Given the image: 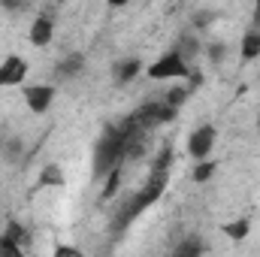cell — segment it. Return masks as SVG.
I'll return each instance as SVG.
<instances>
[{
  "instance_id": "cell-1",
  "label": "cell",
  "mask_w": 260,
  "mask_h": 257,
  "mask_svg": "<svg viewBox=\"0 0 260 257\" xmlns=\"http://www.w3.org/2000/svg\"><path fill=\"white\" fill-rule=\"evenodd\" d=\"M148 73V79H154V82H167V79H188L191 76V64H185L182 61V55L176 52V49H170V52H164L154 64L145 70Z\"/></svg>"
},
{
  "instance_id": "cell-2",
  "label": "cell",
  "mask_w": 260,
  "mask_h": 257,
  "mask_svg": "<svg viewBox=\"0 0 260 257\" xmlns=\"http://www.w3.org/2000/svg\"><path fill=\"white\" fill-rule=\"evenodd\" d=\"M173 118H176V109H170L167 103H145V106H139V109L130 115V121L142 130V133L151 130V127H157V124H167V121H173Z\"/></svg>"
},
{
  "instance_id": "cell-3",
  "label": "cell",
  "mask_w": 260,
  "mask_h": 257,
  "mask_svg": "<svg viewBox=\"0 0 260 257\" xmlns=\"http://www.w3.org/2000/svg\"><path fill=\"white\" fill-rule=\"evenodd\" d=\"M215 139H218V130L212 127V124L197 127L194 133L188 136V154L194 157L197 164H200V160H209V154H212V148H215Z\"/></svg>"
},
{
  "instance_id": "cell-4",
  "label": "cell",
  "mask_w": 260,
  "mask_h": 257,
  "mask_svg": "<svg viewBox=\"0 0 260 257\" xmlns=\"http://www.w3.org/2000/svg\"><path fill=\"white\" fill-rule=\"evenodd\" d=\"M55 97H58L55 85H34V88H27V91H24V103H27V109H30L34 115L49 112V109H52V103H55Z\"/></svg>"
},
{
  "instance_id": "cell-5",
  "label": "cell",
  "mask_w": 260,
  "mask_h": 257,
  "mask_svg": "<svg viewBox=\"0 0 260 257\" xmlns=\"http://www.w3.org/2000/svg\"><path fill=\"white\" fill-rule=\"evenodd\" d=\"M27 61L18 58V55H9L0 61V88H12V85H21L27 79Z\"/></svg>"
},
{
  "instance_id": "cell-6",
  "label": "cell",
  "mask_w": 260,
  "mask_h": 257,
  "mask_svg": "<svg viewBox=\"0 0 260 257\" xmlns=\"http://www.w3.org/2000/svg\"><path fill=\"white\" fill-rule=\"evenodd\" d=\"M52 37H55V18H52L49 12H46V15H37V18H34V24H30V34H27L30 46L43 49V46H49V43H52Z\"/></svg>"
},
{
  "instance_id": "cell-7",
  "label": "cell",
  "mask_w": 260,
  "mask_h": 257,
  "mask_svg": "<svg viewBox=\"0 0 260 257\" xmlns=\"http://www.w3.org/2000/svg\"><path fill=\"white\" fill-rule=\"evenodd\" d=\"M239 55H242V61H254V58H260V30H248V34L242 37Z\"/></svg>"
},
{
  "instance_id": "cell-8",
  "label": "cell",
  "mask_w": 260,
  "mask_h": 257,
  "mask_svg": "<svg viewBox=\"0 0 260 257\" xmlns=\"http://www.w3.org/2000/svg\"><path fill=\"white\" fill-rule=\"evenodd\" d=\"M139 70H142V64L136 58H124L121 64H115V82L118 85H127V82H133L139 76Z\"/></svg>"
},
{
  "instance_id": "cell-9",
  "label": "cell",
  "mask_w": 260,
  "mask_h": 257,
  "mask_svg": "<svg viewBox=\"0 0 260 257\" xmlns=\"http://www.w3.org/2000/svg\"><path fill=\"white\" fill-rule=\"evenodd\" d=\"M40 188H61L64 185V170L58 167V164H49V167H43L40 170V182H37Z\"/></svg>"
},
{
  "instance_id": "cell-10",
  "label": "cell",
  "mask_w": 260,
  "mask_h": 257,
  "mask_svg": "<svg viewBox=\"0 0 260 257\" xmlns=\"http://www.w3.org/2000/svg\"><path fill=\"white\" fill-rule=\"evenodd\" d=\"M224 233H227V239H233V242H245L248 233H251V218H236V221L224 224Z\"/></svg>"
},
{
  "instance_id": "cell-11",
  "label": "cell",
  "mask_w": 260,
  "mask_h": 257,
  "mask_svg": "<svg viewBox=\"0 0 260 257\" xmlns=\"http://www.w3.org/2000/svg\"><path fill=\"white\" fill-rule=\"evenodd\" d=\"M0 239H6V242H12V245L24 248V245L30 242V233H27L18 221H6V230H3V236H0Z\"/></svg>"
},
{
  "instance_id": "cell-12",
  "label": "cell",
  "mask_w": 260,
  "mask_h": 257,
  "mask_svg": "<svg viewBox=\"0 0 260 257\" xmlns=\"http://www.w3.org/2000/svg\"><path fill=\"white\" fill-rule=\"evenodd\" d=\"M82 67H85V58H82V55H70V58H64L61 64L55 67V73H58L61 79H73L76 73H82Z\"/></svg>"
},
{
  "instance_id": "cell-13",
  "label": "cell",
  "mask_w": 260,
  "mask_h": 257,
  "mask_svg": "<svg viewBox=\"0 0 260 257\" xmlns=\"http://www.w3.org/2000/svg\"><path fill=\"white\" fill-rule=\"evenodd\" d=\"M173 257H203V242H200L197 236H188V239H182V242L176 245Z\"/></svg>"
},
{
  "instance_id": "cell-14",
  "label": "cell",
  "mask_w": 260,
  "mask_h": 257,
  "mask_svg": "<svg viewBox=\"0 0 260 257\" xmlns=\"http://www.w3.org/2000/svg\"><path fill=\"white\" fill-rule=\"evenodd\" d=\"M215 170H218L215 160H200V164H194V170H191V179L203 185V182H209V179L215 176Z\"/></svg>"
},
{
  "instance_id": "cell-15",
  "label": "cell",
  "mask_w": 260,
  "mask_h": 257,
  "mask_svg": "<svg viewBox=\"0 0 260 257\" xmlns=\"http://www.w3.org/2000/svg\"><path fill=\"white\" fill-rule=\"evenodd\" d=\"M176 52L182 55V61H185V64H191V58L200 52V43H197L194 37H182V40H179V46H176Z\"/></svg>"
},
{
  "instance_id": "cell-16",
  "label": "cell",
  "mask_w": 260,
  "mask_h": 257,
  "mask_svg": "<svg viewBox=\"0 0 260 257\" xmlns=\"http://www.w3.org/2000/svg\"><path fill=\"white\" fill-rule=\"evenodd\" d=\"M188 97H191V91H188V88H173V91H167V100H164V103H167L170 109H176V112H179V106H182Z\"/></svg>"
},
{
  "instance_id": "cell-17",
  "label": "cell",
  "mask_w": 260,
  "mask_h": 257,
  "mask_svg": "<svg viewBox=\"0 0 260 257\" xmlns=\"http://www.w3.org/2000/svg\"><path fill=\"white\" fill-rule=\"evenodd\" d=\"M118 185H121V167H118V170H112V173L106 176V185H103V200L115 197V191H118Z\"/></svg>"
},
{
  "instance_id": "cell-18",
  "label": "cell",
  "mask_w": 260,
  "mask_h": 257,
  "mask_svg": "<svg viewBox=\"0 0 260 257\" xmlns=\"http://www.w3.org/2000/svg\"><path fill=\"white\" fill-rule=\"evenodd\" d=\"M0 257H24V248H18V245L0 239Z\"/></svg>"
},
{
  "instance_id": "cell-19",
  "label": "cell",
  "mask_w": 260,
  "mask_h": 257,
  "mask_svg": "<svg viewBox=\"0 0 260 257\" xmlns=\"http://www.w3.org/2000/svg\"><path fill=\"white\" fill-rule=\"evenodd\" d=\"M52 257H85V254H82L79 248H73V245H58Z\"/></svg>"
},
{
  "instance_id": "cell-20",
  "label": "cell",
  "mask_w": 260,
  "mask_h": 257,
  "mask_svg": "<svg viewBox=\"0 0 260 257\" xmlns=\"http://www.w3.org/2000/svg\"><path fill=\"white\" fill-rule=\"evenodd\" d=\"M209 21H212V12H197V15H194V24H197V27H206Z\"/></svg>"
},
{
  "instance_id": "cell-21",
  "label": "cell",
  "mask_w": 260,
  "mask_h": 257,
  "mask_svg": "<svg viewBox=\"0 0 260 257\" xmlns=\"http://www.w3.org/2000/svg\"><path fill=\"white\" fill-rule=\"evenodd\" d=\"M254 24H260V3L254 6Z\"/></svg>"
},
{
  "instance_id": "cell-22",
  "label": "cell",
  "mask_w": 260,
  "mask_h": 257,
  "mask_svg": "<svg viewBox=\"0 0 260 257\" xmlns=\"http://www.w3.org/2000/svg\"><path fill=\"white\" fill-rule=\"evenodd\" d=\"M257 130H260V115H257Z\"/></svg>"
}]
</instances>
